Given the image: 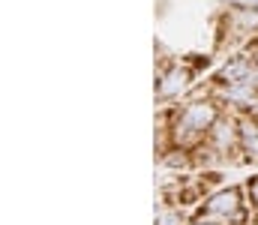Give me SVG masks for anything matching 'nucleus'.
I'll use <instances>...</instances> for the list:
<instances>
[{
	"label": "nucleus",
	"mask_w": 258,
	"mask_h": 225,
	"mask_svg": "<svg viewBox=\"0 0 258 225\" xmlns=\"http://www.w3.org/2000/svg\"><path fill=\"white\" fill-rule=\"evenodd\" d=\"M213 120H216V108H213V105H207V102H195V105H189V108L183 111L177 132H183V135H192V132L207 129Z\"/></svg>",
	"instance_id": "f257e3e1"
},
{
	"label": "nucleus",
	"mask_w": 258,
	"mask_h": 225,
	"mask_svg": "<svg viewBox=\"0 0 258 225\" xmlns=\"http://www.w3.org/2000/svg\"><path fill=\"white\" fill-rule=\"evenodd\" d=\"M210 213H219V216H237L240 213V198L234 189H225V192H216L210 198Z\"/></svg>",
	"instance_id": "f03ea898"
},
{
	"label": "nucleus",
	"mask_w": 258,
	"mask_h": 225,
	"mask_svg": "<svg viewBox=\"0 0 258 225\" xmlns=\"http://www.w3.org/2000/svg\"><path fill=\"white\" fill-rule=\"evenodd\" d=\"M186 84H189V72L186 69H171V72L162 78V84H159V96H174Z\"/></svg>",
	"instance_id": "7ed1b4c3"
},
{
	"label": "nucleus",
	"mask_w": 258,
	"mask_h": 225,
	"mask_svg": "<svg viewBox=\"0 0 258 225\" xmlns=\"http://www.w3.org/2000/svg\"><path fill=\"white\" fill-rule=\"evenodd\" d=\"M243 144H246V150L252 156H258V126L255 123H243Z\"/></svg>",
	"instance_id": "20e7f679"
},
{
	"label": "nucleus",
	"mask_w": 258,
	"mask_h": 225,
	"mask_svg": "<svg viewBox=\"0 0 258 225\" xmlns=\"http://www.w3.org/2000/svg\"><path fill=\"white\" fill-rule=\"evenodd\" d=\"M246 72H249L246 63H231V66L222 69V78H228V81H234V84H246V81H243V75Z\"/></svg>",
	"instance_id": "39448f33"
},
{
	"label": "nucleus",
	"mask_w": 258,
	"mask_h": 225,
	"mask_svg": "<svg viewBox=\"0 0 258 225\" xmlns=\"http://www.w3.org/2000/svg\"><path fill=\"white\" fill-rule=\"evenodd\" d=\"M216 138H219V144H228L231 141V126L228 123H219L216 126Z\"/></svg>",
	"instance_id": "423d86ee"
},
{
	"label": "nucleus",
	"mask_w": 258,
	"mask_h": 225,
	"mask_svg": "<svg viewBox=\"0 0 258 225\" xmlns=\"http://www.w3.org/2000/svg\"><path fill=\"white\" fill-rule=\"evenodd\" d=\"M156 225H180V216L177 213H159L156 216Z\"/></svg>",
	"instance_id": "0eeeda50"
},
{
	"label": "nucleus",
	"mask_w": 258,
	"mask_h": 225,
	"mask_svg": "<svg viewBox=\"0 0 258 225\" xmlns=\"http://www.w3.org/2000/svg\"><path fill=\"white\" fill-rule=\"evenodd\" d=\"M249 192H252V198H255V204H258V177L249 183Z\"/></svg>",
	"instance_id": "6e6552de"
},
{
	"label": "nucleus",
	"mask_w": 258,
	"mask_h": 225,
	"mask_svg": "<svg viewBox=\"0 0 258 225\" xmlns=\"http://www.w3.org/2000/svg\"><path fill=\"white\" fill-rule=\"evenodd\" d=\"M198 225H207V222H198Z\"/></svg>",
	"instance_id": "1a4fd4ad"
}]
</instances>
